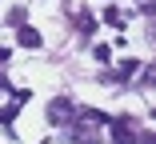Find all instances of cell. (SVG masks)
<instances>
[{"label": "cell", "instance_id": "obj_8", "mask_svg": "<svg viewBox=\"0 0 156 144\" xmlns=\"http://www.w3.org/2000/svg\"><path fill=\"white\" fill-rule=\"evenodd\" d=\"M92 52H96V60H100V64H104L108 56H112V48H108V44H96V48H92Z\"/></svg>", "mask_w": 156, "mask_h": 144}, {"label": "cell", "instance_id": "obj_7", "mask_svg": "<svg viewBox=\"0 0 156 144\" xmlns=\"http://www.w3.org/2000/svg\"><path fill=\"white\" fill-rule=\"evenodd\" d=\"M104 20H108V24H124V16H120V8H116V4H108V8H104Z\"/></svg>", "mask_w": 156, "mask_h": 144}, {"label": "cell", "instance_id": "obj_9", "mask_svg": "<svg viewBox=\"0 0 156 144\" xmlns=\"http://www.w3.org/2000/svg\"><path fill=\"white\" fill-rule=\"evenodd\" d=\"M4 88H8V80H4V72H0V92H4Z\"/></svg>", "mask_w": 156, "mask_h": 144}, {"label": "cell", "instance_id": "obj_5", "mask_svg": "<svg viewBox=\"0 0 156 144\" xmlns=\"http://www.w3.org/2000/svg\"><path fill=\"white\" fill-rule=\"evenodd\" d=\"M16 44H20V48H40L44 40H40V32H36L32 24H20V28H16Z\"/></svg>", "mask_w": 156, "mask_h": 144}, {"label": "cell", "instance_id": "obj_1", "mask_svg": "<svg viewBox=\"0 0 156 144\" xmlns=\"http://www.w3.org/2000/svg\"><path fill=\"white\" fill-rule=\"evenodd\" d=\"M60 128H64V140H68V144H100V132L92 128L88 116H76V112H72V120L60 124Z\"/></svg>", "mask_w": 156, "mask_h": 144}, {"label": "cell", "instance_id": "obj_3", "mask_svg": "<svg viewBox=\"0 0 156 144\" xmlns=\"http://www.w3.org/2000/svg\"><path fill=\"white\" fill-rule=\"evenodd\" d=\"M112 124V144H136V128L128 116H120V120H108Z\"/></svg>", "mask_w": 156, "mask_h": 144}, {"label": "cell", "instance_id": "obj_6", "mask_svg": "<svg viewBox=\"0 0 156 144\" xmlns=\"http://www.w3.org/2000/svg\"><path fill=\"white\" fill-rule=\"evenodd\" d=\"M136 72H140V60H124V64H120V68L112 72V80H120V84H128V80H132Z\"/></svg>", "mask_w": 156, "mask_h": 144}, {"label": "cell", "instance_id": "obj_4", "mask_svg": "<svg viewBox=\"0 0 156 144\" xmlns=\"http://www.w3.org/2000/svg\"><path fill=\"white\" fill-rule=\"evenodd\" d=\"M72 112H76L72 100H68V96H60V100L48 104V120H52V124H68V120H72Z\"/></svg>", "mask_w": 156, "mask_h": 144}, {"label": "cell", "instance_id": "obj_2", "mask_svg": "<svg viewBox=\"0 0 156 144\" xmlns=\"http://www.w3.org/2000/svg\"><path fill=\"white\" fill-rule=\"evenodd\" d=\"M28 96H32V92H28V88H20V92H12V100H8L4 108H0V124H4V128H8V124L16 120V112H20V108L28 104Z\"/></svg>", "mask_w": 156, "mask_h": 144}]
</instances>
